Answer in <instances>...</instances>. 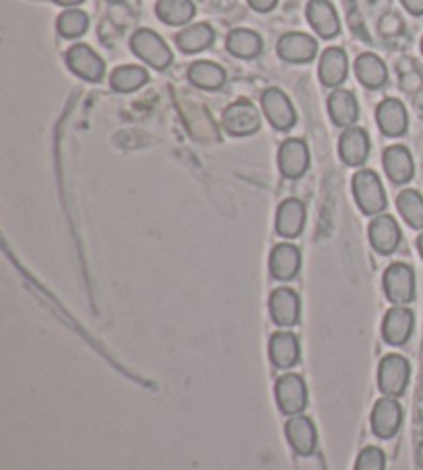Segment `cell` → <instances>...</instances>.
I'll use <instances>...</instances> for the list:
<instances>
[{"label":"cell","instance_id":"277c9868","mask_svg":"<svg viewBox=\"0 0 423 470\" xmlns=\"http://www.w3.org/2000/svg\"><path fill=\"white\" fill-rule=\"evenodd\" d=\"M384 293L395 306H407L415 299V272L405 262L390 264L384 272Z\"/></svg>","mask_w":423,"mask_h":470},{"label":"cell","instance_id":"9c48e42d","mask_svg":"<svg viewBox=\"0 0 423 470\" xmlns=\"http://www.w3.org/2000/svg\"><path fill=\"white\" fill-rule=\"evenodd\" d=\"M277 403L285 415H298L306 408L308 390L306 384L296 374H285L277 380Z\"/></svg>","mask_w":423,"mask_h":470},{"label":"cell","instance_id":"f1b7e54d","mask_svg":"<svg viewBox=\"0 0 423 470\" xmlns=\"http://www.w3.org/2000/svg\"><path fill=\"white\" fill-rule=\"evenodd\" d=\"M228 50L236 58L252 60L256 56H261L262 37L252 32V29H233L228 35Z\"/></svg>","mask_w":423,"mask_h":470},{"label":"cell","instance_id":"f546056e","mask_svg":"<svg viewBox=\"0 0 423 470\" xmlns=\"http://www.w3.org/2000/svg\"><path fill=\"white\" fill-rule=\"evenodd\" d=\"M149 81V73L143 66L126 64L118 66L110 77V85L118 93H133V91L141 89Z\"/></svg>","mask_w":423,"mask_h":470},{"label":"cell","instance_id":"7402d4cb","mask_svg":"<svg viewBox=\"0 0 423 470\" xmlns=\"http://www.w3.org/2000/svg\"><path fill=\"white\" fill-rule=\"evenodd\" d=\"M301 254L293 244H279L271 252L269 269L277 280H291L300 272Z\"/></svg>","mask_w":423,"mask_h":470},{"label":"cell","instance_id":"ffe728a7","mask_svg":"<svg viewBox=\"0 0 423 470\" xmlns=\"http://www.w3.org/2000/svg\"><path fill=\"white\" fill-rule=\"evenodd\" d=\"M329 113L330 120L339 128H353V124L358 122L359 118V103L358 97H355L351 91L347 89H337L335 93L329 97Z\"/></svg>","mask_w":423,"mask_h":470},{"label":"cell","instance_id":"4dcf8cb0","mask_svg":"<svg viewBox=\"0 0 423 470\" xmlns=\"http://www.w3.org/2000/svg\"><path fill=\"white\" fill-rule=\"evenodd\" d=\"M400 217L413 230H423V196L418 191H403L397 196Z\"/></svg>","mask_w":423,"mask_h":470},{"label":"cell","instance_id":"4fadbf2b","mask_svg":"<svg viewBox=\"0 0 423 470\" xmlns=\"http://www.w3.org/2000/svg\"><path fill=\"white\" fill-rule=\"evenodd\" d=\"M339 155L349 168L364 165L369 155V136L364 128H347L339 139Z\"/></svg>","mask_w":423,"mask_h":470},{"label":"cell","instance_id":"836d02e7","mask_svg":"<svg viewBox=\"0 0 423 470\" xmlns=\"http://www.w3.org/2000/svg\"><path fill=\"white\" fill-rule=\"evenodd\" d=\"M277 3H279V0H248V5H251L256 13L273 11Z\"/></svg>","mask_w":423,"mask_h":470},{"label":"cell","instance_id":"74e56055","mask_svg":"<svg viewBox=\"0 0 423 470\" xmlns=\"http://www.w3.org/2000/svg\"><path fill=\"white\" fill-rule=\"evenodd\" d=\"M108 3H112V5H120V3H124V0H108Z\"/></svg>","mask_w":423,"mask_h":470},{"label":"cell","instance_id":"5b68a950","mask_svg":"<svg viewBox=\"0 0 423 470\" xmlns=\"http://www.w3.org/2000/svg\"><path fill=\"white\" fill-rule=\"evenodd\" d=\"M411 367L403 355H387L378 367V386L389 397H400L409 384Z\"/></svg>","mask_w":423,"mask_h":470},{"label":"cell","instance_id":"cb8c5ba5","mask_svg":"<svg viewBox=\"0 0 423 470\" xmlns=\"http://www.w3.org/2000/svg\"><path fill=\"white\" fill-rule=\"evenodd\" d=\"M355 74H358V81L361 85L368 89H380L389 79L387 64L382 63L380 56L372 54V52L358 56V60H355Z\"/></svg>","mask_w":423,"mask_h":470},{"label":"cell","instance_id":"d6986e66","mask_svg":"<svg viewBox=\"0 0 423 470\" xmlns=\"http://www.w3.org/2000/svg\"><path fill=\"white\" fill-rule=\"evenodd\" d=\"M384 171L390 178L392 184H407L413 178L415 165L411 151L405 145H392L382 155Z\"/></svg>","mask_w":423,"mask_h":470},{"label":"cell","instance_id":"8d00e7d4","mask_svg":"<svg viewBox=\"0 0 423 470\" xmlns=\"http://www.w3.org/2000/svg\"><path fill=\"white\" fill-rule=\"evenodd\" d=\"M418 250H419V254H421V258H423V233L418 238Z\"/></svg>","mask_w":423,"mask_h":470},{"label":"cell","instance_id":"8992f818","mask_svg":"<svg viewBox=\"0 0 423 470\" xmlns=\"http://www.w3.org/2000/svg\"><path fill=\"white\" fill-rule=\"evenodd\" d=\"M223 128L231 136H248L261 131V113L248 100H238L223 112Z\"/></svg>","mask_w":423,"mask_h":470},{"label":"cell","instance_id":"1f68e13d","mask_svg":"<svg viewBox=\"0 0 423 470\" xmlns=\"http://www.w3.org/2000/svg\"><path fill=\"white\" fill-rule=\"evenodd\" d=\"M56 29L63 37H79L89 29V15L79 9H66L56 21Z\"/></svg>","mask_w":423,"mask_h":470},{"label":"cell","instance_id":"e0dca14e","mask_svg":"<svg viewBox=\"0 0 423 470\" xmlns=\"http://www.w3.org/2000/svg\"><path fill=\"white\" fill-rule=\"evenodd\" d=\"M369 241L378 254H392L400 244V227L390 215H378L369 223Z\"/></svg>","mask_w":423,"mask_h":470},{"label":"cell","instance_id":"30bf717a","mask_svg":"<svg viewBox=\"0 0 423 470\" xmlns=\"http://www.w3.org/2000/svg\"><path fill=\"white\" fill-rule=\"evenodd\" d=\"M279 170L285 178L298 180L304 176L310 168V151L308 145L301 139H287L281 147H279Z\"/></svg>","mask_w":423,"mask_h":470},{"label":"cell","instance_id":"ba28073f","mask_svg":"<svg viewBox=\"0 0 423 470\" xmlns=\"http://www.w3.org/2000/svg\"><path fill=\"white\" fill-rule=\"evenodd\" d=\"M277 54L285 63L291 64H306L312 63L319 54V42L312 35L291 32L279 37L277 42Z\"/></svg>","mask_w":423,"mask_h":470},{"label":"cell","instance_id":"d6a6232c","mask_svg":"<svg viewBox=\"0 0 423 470\" xmlns=\"http://www.w3.org/2000/svg\"><path fill=\"white\" fill-rule=\"evenodd\" d=\"M384 466H387L384 452L380 448H374V446L361 450L358 462H355V470H384Z\"/></svg>","mask_w":423,"mask_h":470},{"label":"cell","instance_id":"8fae6325","mask_svg":"<svg viewBox=\"0 0 423 470\" xmlns=\"http://www.w3.org/2000/svg\"><path fill=\"white\" fill-rule=\"evenodd\" d=\"M306 17L310 27L324 40L337 37L339 32H341V21H339L335 6L329 0H310L306 5Z\"/></svg>","mask_w":423,"mask_h":470},{"label":"cell","instance_id":"5bb4252c","mask_svg":"<svg viewBox=\"0 0 423 470\" xmlns=\"http://www.w3.org/2000/svg\"><path fill=\"white\" fill-rule=\"evenodd\" d=\"M319 77L324 87H339L349 77V58L343 48H327L320 56Z\"/></svg>","mask_w":423,"mask_h":470},{"label":"cell","instance_id":"484cf974","mask_svg":"<svg viewBox=\"0 0 423 470\" xmlns=\"http://www.w3.org/2000/svg\"><path fill=\"white\" fill-rule=\"evenodd\" d=\"M188 79H191L194 87L205 91H217L225 85L228 74H225L223 66L209 63V60H199V63H194L188 68Z\"/></svg>","mask_w":423,"mask_h":470},{"label":"cell","instance_id":"9a60e30c","mask_svg":"<svg viewBox=\"0 0 423 470\" xmlns=\"http://www.w3.org/2000/svg\"><path fill=\"white\" fill-rule=\"evenodd\" d=\"M376 122L387 136H403L409 128V116L403 102L389 97L376 108Z\"/></svg>","mask_w":423,"mask_h":470},{"label":"cell","instance_id":"d4e9b609","mask_svg":"<svg viewBox=\"0 0 423 470\" xmlns=\"http://www.w3.org/2000/svg\"><path fill=\"white\" fill-rule=\"evenodd\" d=\"M269 353H271V361H273L277 367L281 369L293 367L300 359L298 337L291 335V332H277V335H273V338H271Z\"/></svg>","mask_w":423,"mask_h":470},{"label":"cell","instance_id":"f35d334b","mask_svg":"<svg viewBox=\"0 0 423 470\" xmlns=\"http://www.w3.org/2000/svg\"><path fill=\"white\" fill-rule=\"evenodd\" d=\"M421 54H423V37H421Z\"/></svg>","mask_w":423,"mask_h":470},{"label":"cell","instance_id":"603a6c76","mask_svg":"<svg viewBox=\"0 0 423 470\" xmlns=\"http://www.w3.org/2000/svg\"><path fill=\"white\" fill-rule=\"evenodd\" d=\"M287 439H290L291 448L296 450L300 456H308L316 448V429L314 423L308 419V416H293V419L287 421L285 427Z\"/></svg>","mask_w":423,"mask_h":470},{"label":"cell","instance_id":"3957f363","mask_svg":"<svg viewBox=\"0 0 423 470\" xmlns=\"http://www.w3.org/2000/svg\"><path fill=\"white\" fill-rule=\"evenodd\" d=\"M261 103H262L264 116H267V120L271 122V126L275 128V131L287 132L290 128L296 126L298 113H296V110H293L291 100L283 93L281 89H277V87L264 89Z\"/></svg>","mask_w":423,"mask_h":470},{"label":"cell","instance_id":"ac0fdd59","mask_svg":"<svg viewBox=\"0 0 423 470\" xmlns=\"http://www.w3.org/2000/svg\"><path fill=\"white\" fill-rule=\"evenodd\" d=\"M269 309L273 322L279 326H293L300 320V295L290 289V287H281V289L273 291L269 299Z\"/></svg>","mask_w":423,"mask_h":470},{"label":"cell","instance_id":"4316f807","mask_svg":"<svg viewBox=\"0 0 423 470\" xmlns=\"http://www.w3.org/2000/svg\"><path fill=\"white\" fill-rule=\"evenodd\" d=\"M215 42V32L209 23H194V25L182 29L176 35L178 48L184 52V54H196V52L207 50L211 44Z\"/></svg>","mask_w":423,"mask_h":470},{"label":"cell","instance_id":"7c38bea8","mask_svg":"<svg viewBox=\"0 0 423 470\" xmlns=\"http://www.w3.org/2000/svg\"><path fill=\"white\" fill-rule=\"evenodd\" d=\"M415 316L409 308L395 306L390 308L382 322V337L389 345H405L413 335Z\"/></svg>","mask_w":423,"mask_h":470},{"label":"cell","instance_id":"6da1fadb","mask_svg":"<svg viewBox=\"0 0 423 470\" xmlns=\"http://www.w3.org/2000/svg\"><path fill=\"white\" fill-rule=\"evenodd\" d=\"M353 196L364 215H380L387 209V192L378 173L361 170L353 176Z\"/></svg>","mask_w":423,"mask_h":470},{"label":"cell","instance_id":"e575fe53","mask_svg":"<svg viewBox=\"0 0 423 470\" xmlns=\"http://www.w3.org/2000/svg\"><path fill=\"white\" fill-rule=\"evenodd\" d=\"M400 5L411 15H415V17H421L423 15V0H400Z\"/></svg>","mask_w":423,"mask_h":470},{"label":"cell","instance_id":"d590c367","mask_svg":"<svg viewBox=\"0 0 423 470\" xmlns=\"http://www.w3.org/2000/svg\"><path fill=\"white\" fill-rule=\"evenodd\" d=\"M54 3L60 6H66V9H74V6L85 3V0H54Z\"/></svg>","mask_w":423,"mask_h":470},{"label":"cell","instance_id":"44dd1931","mask_svg":"<svg viewBox=\"0 0 423 470\" xmlns=\"http://www.w3.org/2000/svg\"><path fill=\"white\" fill-rule=\"evenodd\" d=\"M306 223V207L304 202L298 199H287L281 202V207L277 211V233L283 238H298L304 231Z\"/></svg>","mask_w":423,"mask_h":470},{"label":"cell","instance_id":"7a4b0ae2","mask_svg":"<svg viewBox=\"0 0 423 470\" xmlns=\"http://www.w3.org/2000/svg\"><path fill=\"white\" fill-rule=\"evenodd\" d=\"M131 50L143 63L153 66L155 71H165L173 60L168 44L153 29H139V32H134V35L131 37Z\"/></svg>","mask_w":423,"mask_h":470},{"label":"cell","instance_id":"83f0119b","mask_svg":"<svg viewBox=\"0 0 423 470\" xmlns=\"http://www.w3.org/2000/svg\"><path fill=\"white\" fill-rule=\"evenodd\" d=\"M155 15L165 25L180 27L194 19L196 6L192 0H157Z\"/></svg>","mask_w":423,"mask_h":470},{"label":"cell","instance_id":"52a82bcc","mask_svg":"<svg viewBox=\"0 0 423 470\" xmlns=\"http://www.w3.org/2000/svg\"><path fill=\"white\" fill-rule=\"evenodd\" d=\"M66 66L77 77L89 83L102 81L105 74V63L93 48H89L85 44H74L73 48H69V52H66Z\"/></svg>","mask_w":423,"mask_h":470},{"label":"cell","instance_id":"2e32d148","mask_svg":"<svg viewBox=\"0 0 423 470\" xmlns=\"http://www.w3.org/2000/svg\"><path fill=\"white\" fill-rule=\"evenodd\" d=\"M403 423V408L392 398H380L372 411V429L378 437L389 439Z\"/></svg>","mask_w":423,"mask_h":470}]
</instances>
